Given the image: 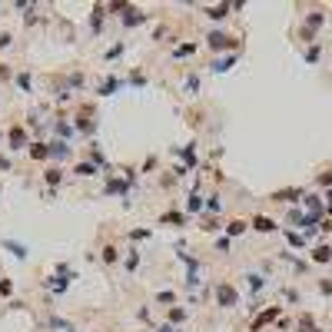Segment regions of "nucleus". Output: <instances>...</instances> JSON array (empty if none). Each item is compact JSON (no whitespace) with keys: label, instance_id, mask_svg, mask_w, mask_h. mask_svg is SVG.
Instances as JSON below:
<instances>
[{"label":"nucleus","instance_id":"f257e3e1","mask_svg":"<svg viewBox=\"0 0 332 332\" xmlns=\"http://www.w3.org/2000/svg\"><path fill=\"white\" fill-rule=\"evenodd\" d=\"M236 302H239V292H236L229 282H220V286H216V306H222V309H232Z\"/></svg>","mask_w":332,"mask_h":332},{"label":"nucleus","instance_id":"f03ea898","mask_svg":"<svg viewBox=\"0 0 332 332\" xmlns=\"http://www.w3.org/2000/svg\"><path fill=\"white\" fill-rule=\"evenodd\" d=\"M7 146H10V150H27V146H30L27 130H23L20 123H13V126H10V133H7Z\"/></svg>","mask_w":332,"mask_h":332},{"label":"nucleus","instance_id":"7ed1b4c3","mask_svg":"<svg viewBox=\"0 0 332 332\" xmlns=\"http://www.w3.org/2000/svg\"><path fill=\"white\" fill-rule=\"evenodd\" d=\"M206 44H210L213 50H226V47H236V37H229V33H210Z\"/></svg>","mask_w":332,"mask_h":332},{"label":"nucleus","instance_id":"20e7f679","mask_svg":"<svg viewBox=\"0 0 332 332\" xmlns=\"http://www.w3.org/2000/svg\"><path fill=\"white\" fill-rule=\"evenodd\" d=\"M253 229L256 232H276V222L269 220V216H256V220H253Z\"/></svg>","mask_w":332,"mask_h":332},{"label":"nucleus","instance_id":"39448f33","mask_svg":"<svg viewBox=\"0 0 332 332\" xmlns=\"http://www.w3.org/2000/svg\"><path fill=\"white\" fill-rule=\"evenodd\" d=\"M299 196H302V189H282V193H273L276 203H296Z\"/></svg>","mask_w":332,"mask_h":332},{"label":"nucleus","instance_id":"423d86ee","mask_svg":"<svg viewBox=\"0 0 332 332\" xmlns=\"http://www.w3.org/2000/svg\"><path fill=\"white\" fill-rule=\"evenodd\" d=\"M229 10H232V3H220V7H206V17H210V20H222V17H226Z\"/></svg>","mask_w":332,"mask_h":332},{"label":"nucleus","instance_id":"0eeeda50","mask_svg":"<svg viewBox=\"0 0 332 332\" xmlns=\"http://www.w3.org/2000/svg\"><path fill=\"white\" fill-rule=\"evenodd\" d=\"M276 316H279V306H273V309H266L263 316H259V319L253 322V329L259 332V329H263V326H266V322H273V319H276Z\"/></svg>","mask_w":332,"mask_h":332},{"label":"nucleus","instance_id":"6e6552de","mask_svg":"<svg viewBox=\"0 0 332 332\" xmlns=\"http://www.w3.org/2000/svg\"><path fill=\"white\" fill-rule=\"evenodd\" d=\"M50 156H56V160H63V156H70V146H66L63 140H54V143H50Z\"/></svg>","mask_w":332,"mask_h":332},{"label":"nucleus","instance_id":"1a4fd4ad","mask_svg":"<svg viewBox=\"0 0 332 332\" xmlns=\"http://www.w3.org/2000/svg\"><path fill=\"white\" fill-rule=\"evenodd\" d=\"M3 246H7V249H10V253L17 256V259H27V246H23V243H13V239H3Z\"/></svg>","mask_w":332,"mask_h":332},{"label":"nucleus","instance_id":"9d476101","mask_svg":"<svg viewBox=\"0 0 332 332\" xmlns=\"http://www.w3.org/2000/svg\"><path fill=\"white\" fill-rule=\"evenodd\" d=\"M30 156L33 160H47V156H50V146L47 143H30Z\"/></svg>","mask_w":332,"mask_h":332},{"label":"nucleus","instance_id":"9b49d317","mask_svg":"<svg viewBox=\"0 0 332 332\" xmlns=\"http://www.w3.org/2000/svg\"><path fill=\"white\" fill-rule=\"evenodd\" d=\"M312 259H316V263H329L332 249H329V246H316V249H312Z\"/></svg>","mask_w":332,"mask_h":332},{"label":"nucleus","instance_id":"f8f14e48","mask_svg":"<svg viewBox=\"0 0 332 332\" xmlns=\"http://www.w3.org/2000/svg\"><path fill=\"white\" fill-rule=\"evenodd\" d=\"M299 332H319V326L312 322V316H302L299 319Z\"/></svg>","mask_w":332,"mask_h":332},{"label":"nucleus","instance_id":"ddd939ff","mask_svg":"<svg viewBox=\"0 0 332 332\" xmlns=\"http://www.w3.org/2000/svg\"><path fill=\"white\" fill-rule=\"evenodd\" d=\"M226 232H229V236H243V232H246V222L243 220H232L229 226H226Z\"/></svg>","mask_w":332,"mask_h":332},{"label":"nucleus","instance_id":"4468645a","mask_svg":"<svg viewBox=\"0 0 332 332\" xmlns=\"http://www.w3.org/2000/svg\"><path fill=\"white\" fill-rule=\"evenodd\" d=\"M232 63H236V56H222V60H216V63H213V70H216V73H222V70H229Z\"/></svg>","mask_w":332,"mask_h":332},{"label":"nucleus","instance_id":"2eb2a0df","mask_svg":"<svg viewBox=\"0 0 332 332\" xmlns=\"http://www.w3.org/2000/svg\"><path fill=\"white\" fill-rule=\"evenodd\" d=\"M73 173H77V176H93V173H97V166H93V163H80Z\"/></svg>","mask_w":332,"mask_h":332},{"label":"nucleus","instance_id":"dca6fc26","mask_svg":"<svg viewBox=\"0 0 332 332\" xmlns=\"http://www.w3.org/2000/svg\"><path fill=\"white\" fill-rule=\"evenodd\" d=\"M123 23H126V27H136V23H143V13L130 10V17H123Z\"/></svg>","mask_w":332,"mask_h":332},{"label":"nucleus","instance_id":"f3484780","mask_svg":"<svg viewBox=\"0 0 332 332\" xmlns=\"http://www.w3.org/2000/svg\"><path fill=\"white\" fill-rule=\"evenodd\" d=\"M116 87H120V80H116V77H110L107 83H103V87H100V93H113Z\"/></svg>","mask_w":332,"mask_h":332},{"label":"nucleus","instance_id":"a211bd4d","mask_svg":"<svg viewBox=\"0 0 332 332\" xmlns=\"http://www.w3.org/2000/svg\"><path fill=\"white\" fill-rule=\"evenodd\" d=\"M163 222H179V226H183V222H186V216H183V213H166Z\"/></svg>","mask_w":332,"mask_h":332},{"label":"nucleus","instance_id":"6ab92c4d","mask_svg":"<svg viewBox=\"0 0 332 332\" xmlns=\"http://www.w3.org/2000/svg\"><path fill=\"white\" fill-rule=\"evenodd\" d=\"M103 263H116V246H107V249H103Z\"/></svg>","mask_w":332,"mask_h":332},{"label":"nucleus","instance_id":"aec40b11","mask_svg":"<svg viewBox=\"0 0 332 332\" xmlns=\"http://www.w3.org/2000/svg\"><path fill=\"white\" fill-rule=\"evenodd\" d=\"M186 319V309H169V322H183Z\"/></svg>","mask_w":332,"mask_h":332},{"label":"nucleus","instance_id":"412c9836","mask_svg":"<svg viewBox=\"0 0 332 332\" xmlns=\"http://www.w3.org/2000/svg\"><path fill=\"white\" fill-rule=\"evenodd\" d=\"M196 50V44H183V47H176V56H189Z\"/></svg>","mask_w":332,"mask_h":332},{"label":"nucleus","instance_id":"4be33fe9","mask_svg":"<svg viewBox=\"0 0 332 332\" xmlns=\"http://www.w3.org/2000/svg\"><path fill=\"white\" fill-rule=\"evenodd\" d=\"M319 23H322V13H312L309 20H306V27H309V30H316V27H319Z\"/></svg>","mask_w":332,"mask_h":332},{"label":"nucleus","instance_id":"5701e85b","mask_svg":"<svg viewBox=\"0 0 332 332\" xmlns=\"http://www.w3.org/2000/svg\"><path fill=\"white\" fill-rule=\"evenodd\" d=\"M249 286H253V289H263V286H266V279H263V276H256V273H253V276H249Z\"/></svg>","mask_w":332,"mask_h":332},{"label":"nucleus","instance_id":"b1692460","mask_svg":"<svg viewBox=\"0 0 332 332\" xmlns=\"http://www.w3.org/2000/svg\"><path fill=\"white\" fill-rule=\"evenodd\" d=\"M203 229L213 232V229H216V220H213V216H203Z\"/></svg>","mask_w":332,"mask_h":332},{"label":"nucleus","instance_id":"393cba45","mask_svg":"<svg viewBox=\"0 0 332 332\" xmlns=\"http://www.w3.org/2000/svg\"><path fill=\"white\" fill-rule=\"evenodd\" d=\"M306 60H309V63H316V60H319V47H312V50H306Z\"/></svg>","mask_w":332,"mask_h":332},{"label":"nucleus","instance_id":"a878e982","mask_svg":"<svg viewBox=\"0 0 332 332\" xmlns=\"http://www.w3.org/2000/svg\"><path fill=\"white\" fill-rule=\"evenodd\" d=\"M47 183H60V169H50V173H47Z\"/></svg>","mask_w":332,"mask_h":332},{"label":"nucleus","instance_id":"bb28decb","mask_svg":"<svg viewBox=\"0 0 332 332\" xmlns=\"http://www.w3.org/2000/svg\"><path fill=\"white\" fill-rule=\"evenodd\" d=\"M286 239H289V243H292V246H302V236H299V232H289Z\"/></svg>","mask_w":332,"mask_h":332},{"label":"nucleus","instance_id":"cd10ccee","mask_svg":"<svg viewBox=\"0 0 332 332\" xmlns=\"http://www.w3.org/2000/svg\"><path fill=\"white\" fill-rule=\"evenodd\" d=\"M173 299H176L173 292H160V296H156V302H173Z\"/></svg>","mask_w":332,"mask_h":332},{"label":"nucleus","instance_id":"c85d7f7f","mask_svg":"<svg viewBox=\"0 0 332 332\" xmlns=\"http://www.w3.org/2000/svg\"><path fill=\"white\" fill-rule=\"evenodd\" d=\"M10 40H13L10 33H0V50H3V47H10Z\"/></svg>","mask_w":332,"mask_h":332},{"label":"nucleus","instance_id":"c756f323","mask_svg":"<svg viewBox=\"0 0 332 332\" xmlns=\"http://www.w3.org/2000/svg\"><path fill=\"white\" fill-rule=\"evenodd\" d=\"M10 77V70H7V63H0V80H7Z\"/></svg>","mask_w":332,"mask_h":332},{"label":"nucleus","instance_id":"7c9ffc66","mask_svg":"<svg viewBox=\"0 0 332 332\" xmlns=\"http://www.w3.org/2000/svg\"><path fill=\"white\" fill-rule=\"evenodd\" d=\"M7 166H10V160H7V156H0V169H7Z\"/></svg>","mask_w":332,"mask_h":332},{"label":"nucleus","instance_id":"2f4dec72","mask_svg":"<svg viewBox=\"0 0 332 332\" xmlns=\"http://www.w3.org/2000/svg\"><path fill=\"white\" fill-rule=\"evenodd\" d=\"M160 332H179V329H173V326H163V329H160Z\"/></svg>","mask_w":332,"mask_h":332}]
</instances>
